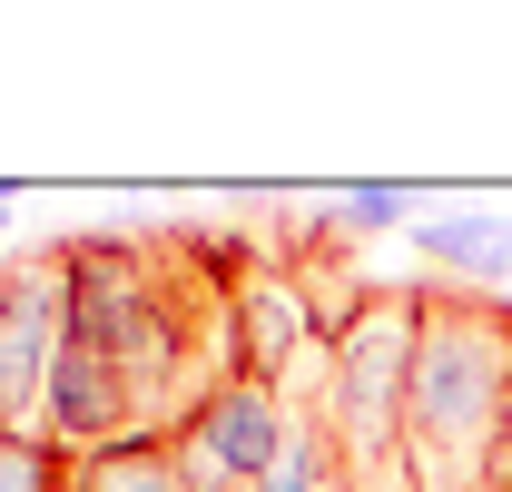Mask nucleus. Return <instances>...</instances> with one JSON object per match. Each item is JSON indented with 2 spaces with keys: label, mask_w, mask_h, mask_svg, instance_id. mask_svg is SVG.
<instances>
[{
  "label": "nucleus",
  "mask_w": 512,
  "mask_h": 492,
  "mask_svg": "<svg viewBox=\"0 0 512 492\" xmlns=\"http://www.w3.org/2000/svg\"><path fill=\"white\" fill-rule=\"evenodd\" d=\"M69 335L50 374V443L69 463L109 443H168L237 374L247 246L197 227H69Z\"/></svg>",
  "instance_id": "f257e3e1"
},
{
  "label": "nucleus",
  "mask_w": 512,
  "mask_h": 492,
  "mask_svg": "<svg viewBox=\"0 0 512 492\" xmlns=\"http://www.w3.org/2000/svg\"><path fill=\"white\" fill-rule=\"evenodd\" d=\"M404 384V492H512V296L424 286Z\"/></svg>",
  "instance_id": "f03ea898"
},
{
  "label": "nucleus",
  "mask_w": 512,
  "mask_h": 492,
  "mask_svg": "<svg viewBox=\"0 0 512 492\" xmlns=\"http://www.w3.org/2000/svg\"><path fill=\"white\" fill-rule=\"evenodd\" d=\"M424 286H355L325 315L316 414L345 453V492H404V384H414V306Z\"/></svg>",
  "instance_id": "7ed1b4c3"
},
{
  "label": "nucleus",
  "mask_w": 512,
  "mask_h": 492,
  "mask_svg": "<svg viewBox=\"0 0 512 492\" xmlns=\"http://www.w3.org/2000/svg\"><path fill=\"white\" fill-rule=\"evenodd\" d=\"M69 335V246H30L0 266V433L50 443V374Z\"/></svg>",
  "instance_id": "20e7f679"
},
{
  "label": "nucleus",
  "mask_w": 512,
  "mask_h": 492,
  "mask_svg": "<svg viewBox=\"0 0 512 492\" xmlns=\"http://www.w3.org/2000/svg\"><path fill=\"white\" fill-rule=\"evenodd\" d=\"M286 424H296V394L286 384H256V374H227L188 424L168 433L188 492H256L286 453Z\"/></svg>",
  "instance_id": "39448f33"
},
{
  "label": "nucleus",
  "mask_w": 512,
  "mask_h": 492,
  "mask_svg": "<svg viewBox=\"0 0 512 492\" xmlns=\"http://www.w3.org/2000/svg\"><path fill=\"white\" fill-rule=\"evenodd\" d=\"M414 256L444 266V286L512 296V217H493V207H434V217L414 227Z\"/></svg>",
  "instance_id": "423d86ee"
},
{
  "label": "nucleus",
  "mask_w": 512,
  "mask_h": 492,
  "mask_svg": "<svg viewBox=\"0 0 512 492\" xmlns=\"http://www.w3.org/2000/svg\"><path fill=\"white\" fill-rule=\"evenodd\" d=\"M306 217H316L325 246H345V237H384V227L424 217V197H414V187H335V197H316Z\"/></svg>",
  "instance_id": "0eeeda50"
},
{
  "label": "nucleus",
  "mask_w": 512,
  "mask_h": 492,
  "mask_svg": "<svg viewBox=\"0 0 512 492\" xmlns=\"http://www.w3.org/2000/svg\"><path fill=\"white\" fill-rule=\"evenodd\" d=\"M79 492H188V473L168 443H109L79 463Z\"/></svg>",
  "instance_id": "6e6552de"
},
{
  "label": "nucleus",
  "mask_w": 512,
  "mask_h": 492,
  "mask_svg": "<svg viewBox=\"0 0 512 492\" xmlns=\"http://www.w3.org/2000/svg\"><path fill=\"white\" fill-rule=\"evenodd\" d=\"M69 463L60 443H30V433H0V492H69Z\"/></svg>",
  "instance_id": "1a4fd4ad"
},
{
  "label": "nucleus",
  "mask_w": 512,
  "mask_h": 492,
  "mask_svg": "<svg viewBox=\"0 0 512 492\" xmlns=\"http://www.w3.org/2000/svg\"><path fill=\"white\" fill-rule=\"evenodd\" d=\"M10 207H20V197H10V187H0V266H10Z\"/></svg>",
  "instance_id": "9d476101"
}]
</instances>
